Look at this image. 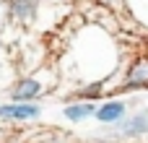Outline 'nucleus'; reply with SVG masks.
I'll return each mask as SVG.
<instances>
[{"mask_svg": "<svg viewBox=\"0 0 148 143\" xmlns=\"http://www.w3.org/2000/svg\"><path fill=\"white\" fill-rule=\"evenodd\" d=\"M39 115V107L36 104H3L0 107V117H8V120H31Z\"/></svg>", "mask_w": 148, "mask_h": 143, "instance_id": "obj_1", "label": "nucleus"}, {"mask_svg": "<svg viewBox=\"0 0 148 143\" xmlns=\"http://www.w3.org/2000/svg\"><path fill=\"white\" fill-rule=\"evenodd\" d=\"M101 122H117L122 115H125V104L122 102H109V104H104L101 109H96L94 112Z\"/></svg>", "mask_w": 148, "mask_h": 143, "instance_id": "obj_2", "label": "nucleus"}, {"mask_svg": "<svg viewBox=\"0 0 148 143\" xmlns=\"http://www.w3.org/2000/svg\"><path fill=\"white\" fill-rule=\"evenodd\" d=\"M39 91H42V89H39V83H36V81H21V83H18V89L13 91V96H16L18 102H29V99H34Z\"/></svg>", "mask_w": 148, "mask_h": 143, "instance_id": "obj_3", "label": "nucleus"}, {"mask_svg": "<svg viewBox=\"0 0 148 143\" xmlns=\"http://www.w3.org/2000/svg\"><path fill=\"white\" fill-rule=\"evenodd\" d=\"M96 112V107L91 104V102H86V104H73V107H68L65 109V117L68 120H83V117H91Z\"/></svg>", "mask_w": 148, "mask_h": 143, "instance_id": "obj_4", "label": "nucleus"}, {"mask_svg": "<svg viewBox=\"0 0 148 143\" xmlns=\"http://www.w3.org/2000/svg\"><path fill=\"white\" fill-rule=\"evenodd\" d=\"M36 8V0H10V13L18 18H29Z\"/></svg>", "mask_w": 148, "mask_h": 143, "instance_id": "obj_5", "label": "nucleus"}, {"mask_svg": "<svg viewBox=\"0 0 148 143\" xmlns=\"http://www.w3.org/2000/svg\"><path fill=\"white\" fill-rule=\"evenodd\" d=\"M143 83H148V63H140L138 68H133L130 70V78H127V86H143Z\"/></svg>", "mask_w": 148, "mask_h": 143, "instance_id": "obj_6", "label": "nucleus"}, {"mask_svg": "<svg viewBox=\"0 0 148 143\" xmlns=\"http://www.w3.org/2000/svg\"><path fill=\"white\" fill-rule=\"evenodd\" d=\"M127 135H133V133H146L148 130V115H138V117H133L130 122H125V128H122Z\"/></svg>", "mask_w": 148, "mask_h": 143, "instance_id": "obj_7", "label": "nucleus"}]
</instances>
